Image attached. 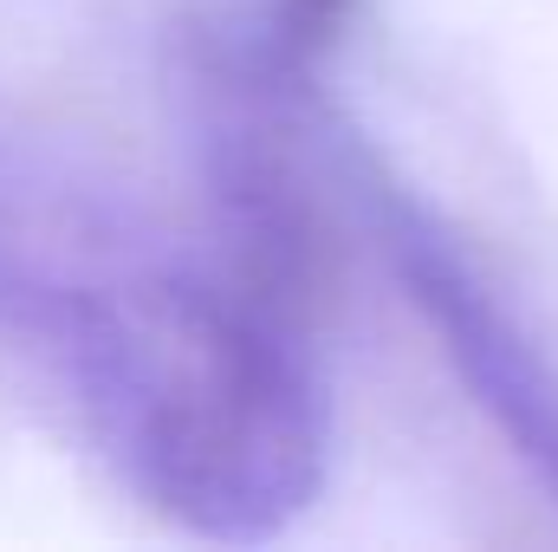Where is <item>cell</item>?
<instances>
[{
	"instance_id": "cell-1",
	"label": "cell",
	"mask_w": 558,
	"mask_h": 552,
	"mask_svg": "<svg viewBox=\"0 0 558 552\" xmlns=\"http://www.w3.org/2000/svg\"><path fill=\"white\" fill-rule=\"evenodd\" d=\"M0 319L52 364L98 448L169 527L260 547L325 494L331 410L312 338L215 267L0 241Z\"/></svg>"
},
{
	"instance_id": "cell-2",
	"label": "cell",
	"mask_w": 558,
	"mask_h": 552,
	"mask_svg": "<svg viewBox=\"0 0 558 552\" xmlns=\"http://www.w3.org/2000/svg\"><path fill=\"white\" fill-rule=\"evenodd\" d=\"M377 235L384 254L428 319L448 371L468 384L474 410L500 429V442L526 461V475L558 507V371L533 345V332L507 312V299L487 286L474 254L454 241L441 215H428L416 195L377 182Z\"/></svg>"
},
{
	"instance_id": "cell-3",
	"label": "cell",
	"mask_w": 558,
	"mask_h": 552,
	"mask_svg": "<svg viewBox=\"0 0 558 552\" xmlns=\"http://www.w3.org/2000/svg\"><path fill=\"white\" fill-rule=\"evenodd\" d=\"M351 7L357 0H241L228 26H202V52H228L279 79H299L344 39Z\"/></svg>"
}]
</instances>
